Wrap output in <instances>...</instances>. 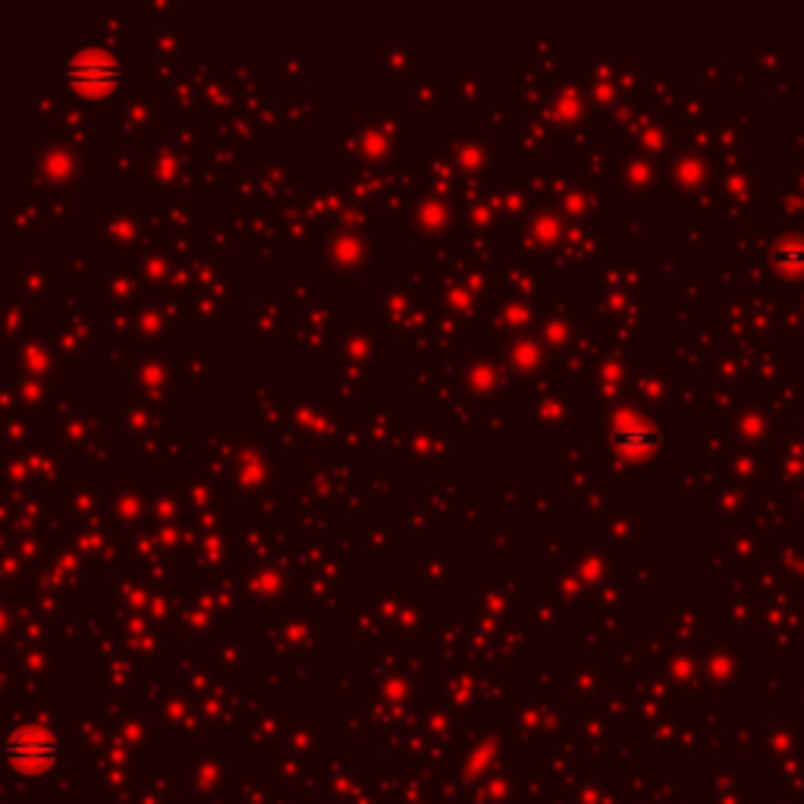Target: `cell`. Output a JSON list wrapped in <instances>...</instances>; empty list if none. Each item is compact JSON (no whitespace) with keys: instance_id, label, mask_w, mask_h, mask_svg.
<instances>
[{"instance_id":"cell-1","label":"cell","mask_w":804,"mask_h":804,"mask_svg":"<svg viewBox=\"0 0 804 804\" xmlns=\"http://www.w3.org/2000/svg\"><path fill=\"white\" fill-rule=\"evenodd\" d=\"M98 73L104 76H117V66L110 63L107 57H101V54H85L79 63H73V85H79V88H85L88 85V79L92 82H98Z\"/></svg>"}]
</instances>
